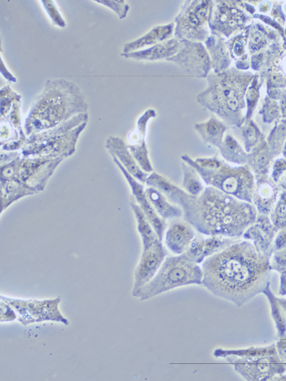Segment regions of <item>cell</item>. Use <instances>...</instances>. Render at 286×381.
<instances>
[{"mask_svg":"<svg viewBox=\"0 0 286 381\" xmlns=\"http://www.w3.org/2000/svg\"><path fill=\"white\" fill-rule=\"evenodd\" d=\"M202 285L213 295L241 307L269 283L270 258L247 240H236L202 263Z\"/></svg>","mask_w":286,"mask_h":381,"instance_id":"obj_1","label":"cell"},{"mask_svg":"<svg viewBox=\"0 0 286 381\" xmlns=\"http://www.w3.org/2000/svg\"><path fill=\"white\" fill-rule=\"evenodd\" d=\"M180 195L177 204L182 207L185 221L206 236L240 238L257 218L252 203L210 186L198 196L183 190Z\"/></svg>","mask_w":286,"mask_h":381,"instance_id":"obj_2","label":"cell"},{"mask_svg":"<svg viewBox=\"0 0 286 381\" xmlns=\"http://www.w3.org/2000/svg\"><path fill=\"white\" fill-rule=\"evenodd\" d=\"M88 108L76 84L63 78L48 80L29 113L25 133L29 137L56 128L78 115L88 113Z\"/></svg>","mask_w":286,"mask_h":381,"instance_id":"obj_3","label":"cell"},{"mask_svg":"<svg viewBox=\"0 0 286 381\" xmlns=\"http://www.w3.org/2000/svg\"><path fill=\"white\" fill-rule=\"evenodd\" d=\"M88 113L78 115L49 130L28 137L21 155L29 158H67L76 151L78 141L88 125Z\"/></svg>","mask_w":286,"mask_h":381,"instance_id":"obj_4","label":"cell"},{"mask_svg":"<svg viewBox=\"0 0 286 381\" xmlns=\"http://www.w3.org/2000/svg\"><path fill=\"white\" fill-rule=\"evenodd\" d=\"M204 183L241 200L252 203L255 177L245 168H233L214 159L190 163Z\"/></svg>","mask_w":286,"mask_h":381,"instance_id":"obj_5","label":"cell"},{"mask_svg":"<svg viewBox=\"0 0 286 381\" xmlns=\"http://www.w3.org/2000/svg\"><path fill=\"white\" fill-rule=\"evenodd\" d=\"M203 277L201 266L184 255L167 257L154 278L133 296L147 300L179 287L202 285Z\"/></svg>","mask_w":286,"mask_h":381,"instance_id":"obj_6","label":"cell"},{"mask_svg":"<svg viewBox=\"0 0 286 381\" xmlns=\"http://www.w3.org/2000/svg\"><path fill=\"white\" fill-rule=\"evenodd\" d=\"M64 158H29L20 156L1 166L0 180L17 179L36 190H45L48 183Z\"/></svg>","mask_w":286,"mask_h":381,"instance_id":"obj_7","label":"cell"},{"mask_svg":"<svg viewBox=\"0 0 286 381\" xmlns=\"http://www.w3.org/2000/svg\"><path fill=\"white\" fill-rule=\"evenodd\" d=\"M3 300L10 304L18 314V320L24 325L45 321L70 324L69 320L61 313L59 306L61 297L47 300H25L1 295Z\"/></svg>","mask_w":286,"mask_h":381,"instance_id":"obj_8","label":"cell"},{"mask_svg":"<svg viewBox=\"0 0 286 381\" xmlns=\"http://www.w3.org/2000/svg\"><path fill=\"white\" fill-rule=\"evenodd\" d=\"M225 359L247 381L272 380L274 377L286 372V363L277 353L250 357L229 356Z\"/></svg>","mask_w":286,"mask_h":381,"instance_id":"obj_9","label":"cell"},{"mask_svg":"<svg viewBox=\"0 0 286 381\" xmlns=\"http://www.w3.org/2000/svg\"><path fill=\"white\" fill-rule=\"evenodd\" d=\"M21 102L14 103L10 114L0 118V139L1 151L7 152L21 151L28 136L22 126Z\"/></svg>","mask_w":286,"mask_h":381,"instance_id":"obj_10","label":"cell"},{"mask_svg":"<svg viewBox=\"0 0 286 381\" xmlns=\"http://www.w3.org/2000/svg\"><path fill=\"white\" fill-rule=\"evenodd\" d=\"M167 255V250L162 241L150 248L143 249L141 259L134 273L132 295L138 292L154 278Z\"/></svg>","mask_w":286,"mask_h":381,"instance_id":"obj_11","label":"cell"},{"mask_svg":"<svg viewBox=\"0 0 286 381\" xmlns=\"http://www.w3.org/2000/svg\"><path fill=\"white\" fill-rule=\"evenodd\" d=\"M112 157L114 163L119 168L128 183L136 202L144 213L160 240L163 241L167 229L166 220L161 218L153 208L145 194V188L142 183L133 177L115 156Z\"/></svg>","mask_w":286,"mask_h":381,"instance_id":"obj_12","label":"cell"},{"mask_svg":"<svg viewBox=\"0 0 286 381\" xmlns=\"http://www.w3.org/2000/svg\"><path fill=\"white\" fill-rule=\"evenodd\" d=\"M156 116L153 110L147 111L138 121L136 128L128 136V148L141 169L149 174L153 171L145 143L148 121Z\"/></svg>","mask_w":286,"mask_h":381,"instance_id":"obj_13","label":"cell"},{"mask_svg":"<svg viewBox=\"0 0 286 381\" xmlns=\"http://www.w3.org/2000/svg\"><path fill=\"white\" fill-rule=\"evenodd\" d=\"M278 231L267 215H260L242 237L250 241L259 253L270 258L273 241Z\"/></svg>","mask_w":286,"mask_h":381,"instance_id":"obj_14","label":"cell"},{"mask_svg":"<svg viewBox=\"0 0 286 381\" xmlns=\"http://www.w3.org/2000/svg\"><path fill=\"white\" fill-rule=\"evenodd\" d=\"M236 240L235 238L219 235L195 238L190 248L183 255L199 265L208 258L225 249Z\"/></svg>","mask_w":286,"mask_h":381,"instance_id":"obj_15","label":"cell"},{"mask_svg":"<svg viewBox=\"0 0 286 381\" xmlns=\"http://www.w3.org/2000/svg\"><path fill=\"white\" fill-rule=\"evenodd\" d=\"M194 228L187 221H175L165 230L164 235L167 248L176 255L183 254L195 239Z\"/></svg>","mask_w":286,"mask_h":381,"instance_id":"obj_16","label":"cell"},{"mask_svg":"<svg viewBox=\"0 0 286 381\" xmlns=\"http://www.w3.org/2000/svg\"><path fill=\"white\" fill-rule=\"evenodd\" d=\"M106 148L112 156H115L125 169L141 183H145L149 174L143 171L132 156L125 141L118 136H110L106 142Z\"/></svg>","mask_w":286,"mask_h":381,"instance_id":"obj_17","label":"cell"},{"mask_svg":"<svg viewBox=\"0 0 286 381\" xmlns=\"http://www.w3.org/2000/svg\"><path fill=\"white\" fill-rule=\"evenodd\" d=\"M255 177L252 203L260 215H268L277 195L276 188L266 175Z\"/></svg>","mask_w":286,"mask_h":381,"instance_id":"obj_18","label":"cell"},{"mask_svg":"<svg viewBox=\"0 0 286 381\" xmlns=\"http://www.w3.org/2000/svg\"><path fill=\"white\" fill-rule=\"evenodd\" d=\"M0 182H1V214L19 200L39 193L36 190L17 179L0 180Z\"/></svg>","mask_w":286,"mask_h":381,"instance_id":"obj_19","label":"cell"},{"mask_svg":"<svg viewBox=\"0 0 286 381\" xmlns=\"http://www.w3.org/2000/svg\"><path fill=\"white\" fill-rule=\"evenodd\" d=\"M145 194L157 214L163 220H172L183 215L182 208L172 204L158 189L148 186Z\"/></svg>","mask_w":286,"mask_h":381,"instance_id":"obj_20","label":"cell"},{"mask_svg":"<svg viewBox=\"0 0 286 381\" xmlns=\"http://www.w3.org/2000/svg\"><path fill=\"white\" fill-rule=\"evenodd\" d=\"M172 26H158L141 39L126 44L123 54H127L138 51L145 47L157 45L165 41L171 34Z\"/></svg>","mask_w":286,"mask_h":381,"instance_id":"obj_21","label":"cell"},{"mask_svg":"<svg viewBox=\"0 0 286 381\" xmlns=\"http://www.w3.org/2000/svg\"><path fill=\"white\" fill-rule=\"evenodd\" d=\"M130 205L137 221L138 230L142 240L143 249L150 248L157 243L162 241L133 198H131Z\"/></svg>","mask_w":286,"mask_h":381,"instance_id":"obj_22","label":"cell"},{"mask_svg":"<svg viewBox=\"0 0 286 381\" xmlns=\"http://www.w3.org/2000/svg\"><path fill=\"white\" fill-rule=\"evenodd\" d=\"M176 49L175 42L170 41L160 43L148 49L127 54H122L121 56L125 59H131L136 61H157L173 55L176 51Z\"/></svg>","mask_w":286,"mask_h":381,"instance_id":"obj_23","label":"cell"},{"mask_svg":"<svg viewBox=\"0 0 286 381\" xmlns=\"http://www.w3.org/2000/svg\"><path fill=\"white\" fill-rule=\"evenodd\" d=\"M262 293L266 296L270 305L272 318L275 322L277 337H283L286 336V319L282 309L279 303L277 297L275 295L270 289V282L267 284Z\"/></svg>","mask_w":286,"mask_h":381,"instance_id":"obj_24","label":"cell"},{"mask_svg":"<svg viewBox=\"0 0 286 381\" xmlns=\"http://www.w3.org/2000/svg\"><path fill=\"white\" fill-rule=\"evenodd\" d=\"M183 187L185 192L192 196L200 195L205 190L204 182L198 173L191 167H183Z\"/></svg>","mask_w":286,"mask_h":381,"instance_id":"obj_25","label":"cell"},{"mask_svg":"<svg viewBox=\"0 0 286 381\" xmlns=\"http://www.w3.org/2000/svg\"><path fill=\"white\" fill-rule=\"evenodd\" d=\"M203 137L208 142L219 146L222 143V138L225 130V127L215 120H211L205 125L198 128Z\"/></svg>","mask_w":286,"mask_h":381,"instance_id":"obj_26","label":"cell"},{"mask_svg":"<svg viewBox=\"0 0 286 381\" xmlns=\"http://www.w3.org/2000/svg\"><path fill=\"white\" fill-rule=\"evenodd\" d=\"M22 96L15 93L9 86L0 91V105H1V118H6L16 102H21Z\"/></svg>","mask_w":286,"mask_h":381,"instance_id":"obj_27","label":"cell"},{"mask_svg":"<svg viewBox=\"0 0 286 381\" xmlns=\"http://www.w3.org/2000/svg\"><path fill=\"white\" fill-rule=\"evenodd\" d=\"M222 152L223 156L229 161L235 163H245L247 161L240 146L230 137L227 138Z\"/></svg>","mask_w":286,"mask_h":381,"instance_id":"obj_28","label":"cell"},{"mask_svg":"<svg viewBox=\"0 0 286 381\" xmlns=\"http://www.w3.org/2000/svg\"><path fill=\"white\" fill-rule=\"evenodd\" d=\"M270 219L278 230L286 228V193L281 195L272 208Z\"/></svg>","mask_w":286,"mask_h":381,"instance_id":"obj_29","label":"cell"},{"mask_svg":"<svg viewBox=\"0 0 286 381\" xmlns=\"http://www.w3.org/2000/svg\"><path fill=\"white\" fill-rule=\"evenodd\" d=\"M96 2L114 11L120 20L125 19L130 10L129 6L124 0H96Z\"/></svg>","mask_w":286,"mask_h":381,"instance_id":"obj_30","label":"cell"},{"mask_svg":"<svg viewBox=\"0 0 286 381\" xmlns=\"http://www.w3.org/2000/svg\"><path fill=\"white\" fill-rule=\"evenodd\" d=\"M41 3L53 23L60 28H66V24L54 1L53 0H42Z\"/></svg>","mask_w":286,"mask_h":381,"instance_id":"obj_31","label":"cell"},{"mask_svg":"<svg viewBox=\"0 0 286 381\" xmlns=\"http://www.w3.org/2000/svg\"><path fill=\"white\" fill-rule=\"evenodd\" d=\"M270 267L271 270L280 273L286 270V246L272 253L270 258Z\"/></svg>","mask_w":286,"mask_h":381,"instance_id":"obj_32","label":"cell"},{"mask_svg":"<svg viewBox=\"0 0 286 381\" xmlns=\"http://www.w3.org/2000/svg\"><path fill=\"white\" fill-rule=\"evenodd\" d=\"M18 319L15 309L7 302L0 300V322H13Z\"/></svg>","mask_w":286,"mask_h":381,"instance_id":"obj_33","label":"cell"},{"mask_svg":"<svg viewBox=\"0 0 286 381\" xmlns=\"http://www.w3.org/2000/svg\"><path fill=\"white\" fill-rule=\"evenodd\" d=\"M246 148L249 151L257 142L258 133L253 126H249L245 131Z\"/></svg>","mask_w":286,"mask_h":381,"instance_id":"obj_34","label":"cell"},{"mask_svg":"<svg viewBox=\"0 0 286 381\" xmlns=\"http://www.w3.org/2000/svg\"><path fill=\"white\" fill-rule=\"evenodd\" d=\"M21 156V151L7 152L1 151L0 164L1 166L11 163Z\"/></svg>","mask_w":286,"mask_h":381,"instance_id":"obj_35","label":"cell"},{"mask_svg":"<svg viewBox=\"0 0 286 381\" xmlns=\"http://www.w3.org/2000/svg\"><path fill=\"white\" fill-rule=\"evenodd\" d=\"M275 346L279 357L286 363V336L279 337L275 342Z\"/></svg>","mask_w":286,"mask_h":381,"instance_id":"obj_36","label":"cell"},{"mask_svg":"<svg viewBox=\"0 0 286 381\" xmlns=\"http://www.w3.org/2000/svg\"><path fill=\"white\" fill-rule=\"evenodd\" d=\"M1 73L4 78L11 83H16L17 79L14 76V75L8 70L6 66L4 64L3 56H1Z\"/></svg>","mask_w":286,"mask_h":381,"instance_id":"obj_37","label":"cell"},{"mask_svg":"<svg viewBox=\"0 0 286 381\" xmlns=\"http://www.w3.org/2000/svg\"><path fill=\"white\" fill-rule=\"evenodd\" d=\"M279 294L280 295H286V270L280 273Z\"/></svg>","mask_w":286,"mask_h":381,"instance_id":"obj_38","label":"cell"},{"mask_svg":"<svg viewBox=\"0 0 286 381\" xmlns=\"http://www.w3.org/2000/svg\"><path fill=\"white\" fill-rule=\"evenodd\" d=\"M279 303L282 309L285 318L286 319V298H277Z\"/></svg>","mask_w":286,"mask_h":381,"instance_id":"obj_39","label":"cell"},{"mask_svg":"<svg viewBox=\"0 0 286 381\" xmlns=\"http://www.w3.org/2000/svg\"><path fill=\"white\" fill-rule=\"evenodd\" d=\"M272 380H275V381H286V372L274 377Z\"/></svg>","mask_w":286,"mask_h":381,"instance_id":"obj_40","label":"cell"}]
</instances>
